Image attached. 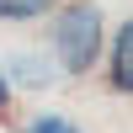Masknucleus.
<instances>
[{
  "label": "nucleus",
  "mask_w": 133,
  "mask_h": 133,
  "mask_svg": "<svg viewBox=\"0 0 133 133\" xmlns=\"http://www.w3.org/2000/svg\"><path fill=\"white\" fill-rule=\"evenodd\" d=\"M107 53V27H101V5L91 0H69L53 16V59L64 75H91Z\"/></svg>",
  "instance_id": "nucleus-1"
},
{
  "label": "nucleus",
  "mask_w": 133,
  "mask_h": 133,
  "mask_svg": "<svg viewBox=\"0 0 133 133\" xmlns=\"http://www.w3.org/2000/svg\"><path fill=\"white\" fill-rule=\"evenodd\" d=\"M107 85H112L117 96H133V16L112 32V43H107Z\"/></svg>",
  "instance_id": "nucleus-2"
},
{
  "label": "nucleus",
  "mask_w": 133,
  "mask_h": 133,
  "mask_svg": "<svg viewBox=\"0 0 133 133\" xmlns=\"http://www.w3.org/2000/svg\"><path fill=\"white\" fill-rule=\"evenodd\" d=\"M59 0H0V21H37L43 11H53Z\"/></svg>",
  "instance_id": "nucleus-3"
},
{
  "label": "nucleus",
  "mask_w": 133,
  "mask_h": 133,
  "mask_svg": "<svg viewBox=\"0 0 133 133\" xmlns=\"http://www.w3.org/2000/svg\"><path fill=\"white\" fill-rule=\"evenodd\" d=\"M27 133H85V128H75L69 117H53V112H43V117H32Z\"/></svg>",
  "instance_id": "nucleus-4"
},
{
  "label": "nucleus",
  "mask_w": 133,
  "mask_h": 133,
  "mask_svg": "<svg viewBox=\"0 0 133 133\" xmlns=\"http://www.w3.org/2000/svg\"><path fill=\"white\" fill-rule=\"evenodd\" d=\"M11 96H16V91H11V80L0 75V107H11Z\"/></svg>",
  "instance_id": "nucleus-5"
}]
</instances>
